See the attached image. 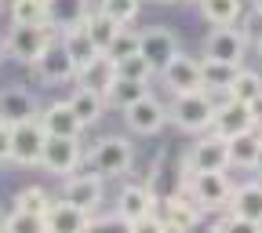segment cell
<instances>
[{"label": "cell", "mask_w": 262, "mask_h": 233, "mask_svg": "<svg viewBox=\"0 0 262 233\" xmlns=\"http://www.w3.org/2000/svg\"><path fill=\"white\" fill-rule=\"evenodd\" d=\"M233 189H237V186H233V179H229L226 172H182L179 197L193 201L204 215H211V211L229 208V201H233Z\"/></svg>", "instance_id": "cell-1"}, {"label": "cell", "mask_w": 262, "mask_h": 233, "mask_svg": "<svg viewBox=\"0 0 262 233\" xmlns=\"http://www.w3.org/2000/svg\"><path fill=\"white\" fill-rule=\"evenodd\" d=\"M58 40V29L51 22L44 26H26V22H11L8 37H4V51L11 62L18 66H37V58Z\"/></svg>", "instance_id": "cell-2"}, {"label": "cell", "mask_w": 262, "mask_h": 233, "mask_svg": "<svg viewBox=\"0 0 262 233\" xmlns=\"http://www.w3.org/2000/svg\"><path fill=\"white\" fill-rule=\"evenodd\" d=\"M215 95L211 91H186V95H175V102H171V124L179 131H186V135H204V131H211L215 124Z\"/></svg>", "instance_id": "cell-3"}, {"label": "cell", "mask_w": 262, "mask_h": 233, "mask_svg": "<svg viewBox=\"0 0 262 233\" xmlns=\"http://www.w3.org/2000/svg\"><path fill=\"white\" fill-rule=\"evenodd\" d=\"M131 164H135V146H131L124 135H102V139L88 150V168L98 172L102 179L127 175Z\"/></svg>", "instance_id": "cell-4"}, {"label": "cell", "mask_w": 262, "mask_h": 233, "mask_svg": "<svg viewBox=\"0 0 262 233\" xmlns=\"http://www.w3.org/2000/svg\"><path fill=\"white\" fill-rule=\"evenodd\" d=\"M48 128L40 117H29L22 124H15V135H11V164L18 168H40L44 150H48Z\"/></svg>", "instance_id": "cell-5"}, {"label": "cell", "mask_w": 262, "mask_h": 233, "mask_svg": "<svg viewBox=\"0 0 262 233\" xmlns=\"http://www.w3.org/2000/svg\"><path fill=\"white\" fill-rule=\"evenodd\" d=\"M186 172H229V139L204 131L186 153Z\"/></svg>", "instance_id": "cell-6"}, {"label": "cell", "mask_w": 262, "mask_h": 233, "mask_svg": "<svg viewBox=\"0 0 262 233\" xmlns=\"http://www.w3.org/2000/svg\"><path fill=\"white\" fill-rule=\"evenodd\" d=\"M248 44L251 37L244 33V26H215L204 40V58H222V62H241L244 66V55H248Z\"/></svg>", "instance_id": "cell-7"}, {"label": "cell", "mask_w": 262, "mask_h": 233, "mask_svg": "<svg viewBox=\"0 0 262 233\" xmlns=\"http://www.w3.org/2000/svg\"><path fill=\"white\" fill-rule=\"evenodd\" d=\"M62 197L80 204L84 211H98L102 208V197H106V179L98 172H73V175L62 179Z\"/></svg>", "instance_id": "cell-8"}, {"label": "cell", "mask_w": 262, "mask_h": 233, "mask_svg": "<svg viewBox=\"0 0 262 233\" xmlns=\"http://www.w3.org/2000/svg\"><path fill=\"white\" fill-rule=\"evenodd\" d=\"M88 160V153L80 150V139H66V135H51L48 139V150H44V160L40 168H48L51 175H73L80 172V164Z\"/></svg>", "instance_id": "cell-9"}, {"label": "cell", "mask_w": 262, "mask_h": 233, "mask_svg": "<svg viewBox=\"0 0 262 233\" xmlns=\"http://www.w3.org/2000/svg\"><path fill=\"white\" fill-rule=\"evenodd\" d=\"M168 120H171V113L164 110V102L153 98V95L139 98L135 106L124 110V124H127V131H135V135H157V131H164Z\"/></svg>", "instance_id": "cell-10"}, {"label": "cell", "mask_w": 262, "mask_h": 233, "mask_svg": "<svg viewBox=\"0 0 262 233\" xmlns=\"http://www.w3.org/2000/svg\"><path fill=\"white\" fill-rule=\"evenodd\" d=\"M160 80L171 95H186V91H201L204 88V73H201V62L189 58V55H175L168 66L160 70Z\"/></svg>", "instance_id": "cell-11"}, {"label": "cell", "mask_w": 262, "mask_h": 233, "mask_svg": "<svg viewBox=\"0 0 262 233\" xmlns=\"http://www.w3.org/2000/svg\"><path fill=\"white\" fill-rule=\"evenodd\" d=\"M44 222H48V229H51V233H84V229H91V226H95L91 211H84L80 204L66 201V197H58V201H51V204H48Z\"/></svg>", "instance_id": "cell-12"}, {"label": "cell", "mask_w": 262, "mask_h": 233, "mask_svg": "<svg viewBox=\"0 0 262 233\" xmlns=\"http://www.w3.org/2000/svg\"><path fill=\"white\" fill-rule=\"evenodd\" d=\"M33 70H37V77L44 80V84H70V80H77V62L70 58V51L62 48V37L37 58V66H33Z\"/></svg>", "instance_id": "cell-13"}, {"label": "cell", "mask_w": 262, "mask_h": 233, "mask_svg": "<svg viewBox=\"0 0 262 233\" xmlns=\"http://www.w3.org/2000/svg\"><path fill=\"white\" fill-rule=\"evenodd\" d=\"M113 211H117V222L127 229L135 219H142V215L157 211V201H153V193H149V186H146V182H131V186H124V189L117 193Z\"/></svg>", "instance_id": "cell-14"}, {"label": "cell", "mask_w": 262, "mask_h": 233, "mask_svg": "<svg viewBox=\"0 0 262 233\" xmlns=\"http://www.w3.org/2000/svg\"><path fill=\"white\" fill-rule=\"evenodd\" d=\"M139 51L153 62V70L160 73L182 48H179V37H175L168 26H149V29H142V48H139Z\"/></svg>", "instance_id": "cell-15"}, {"label": "cell", "mask_w": 262, "mask_h": 233, "mask_svg": "<svg viewBox=\"0 0 262 233\" xmlns=\"http://www.w3.org/2000/svg\"><path fill=\"white\" fill-rule=\"evenodd\" d=\"M248 128H255V120H251V106L241 102V98L222 95V102H219V110H215V124H211V131H219L222 139H233V135H241V131H248Z\"/></svg>", "instance_id": "cell-16"}, {"label": "cell", "mask_w": 262, "mask_h": 233, "mask_svg": "<svg viewBox=\"0 0 262 233\" xmlns=\"http://www.w3.org/2000/svg\"><path fill=\"white\" fill-rule=\"evenodd\" d=\"M29 117H40V102H37V95H33L29 88H0V120H8V124H22Z\"/></svg>", "instance_id": "cell-17"}, {"label": "cell", "mask_w": 262, "mask_h": 233, "mask_svg": "<svg viewBox=\"0 0 262 233\" xmlns=\"http://www.w3.org/2000/svg\"><path fill=\"white\" fill-rule=\"evenodd\" d=\"M40 120H44V128H48V135H66V139H80L84 128H88V124L77 117V110L70 106V98H66V102L44 106V110H40Z\"/></svg>", "instance_id": "cell-18"}, {"label": "cell", "mask_w": 262, "mask_h": 233, "mask_svg": "<svg viewBox=\"0 0 262 233\" xmlns=\"http://www.w3.org/2000/svg\"><path fill=\"white\" fill-rule=\"evenodd\" d=\"M120 77V70H117V58L113 55H98L95 62H88L84 70L77 73V84H84V88H91V91H98V95H106L110 88H113V80Z\"/></svg>", "instance_id": "cell-19"}, {"label": "cell", "mask_w": 262, "mask_h": 233, "mask_svg": "<svg viewBox=\"0 0 262 233\" xmlns=\"http://www.w3.org/2000/svg\"><path fill=\"white\" fill-rule=\"evenodd\" d=\"M91 11H95L91 0H48V22H51L58 33L84 26V18H88Z\"/></svg>", "instance_id": "cell-20"}, {"label": "cell", "mask_w": 262, "mask_h": 233, "mask_svg": "<svg viewBox=\"0 0 262 233\" xmlns=\"http://www.w3.org/2000/svg\"><path fill=\"white\" fill-rule=\"evenodd\" d=\"M201 73H204V91L211 95H226L233 88L241 62H222V58H201Z\"/></svg>", "instance_id": "cell-21"}, {"label": "cell", "mask_w": 262, "mask_h": 233, "mask_svg": "<svg viewBox=\"0 0 262 233\" xmlns=\"http://www.w3.org/2000/svg\"><path fill=\"white\" fill-rule=\"evenodd\" d=\"M229 211H237L241 219H248L251 226L262 229V179L237 186L233 189V201H229Z\"/></svg>", "instance_id": "cell-22"}, {"label": "cell", "mask_w": 262, "mask_h": 233, "mask_svg": "<svg viewBox=\"0 0 262 233\" xmlns=\"http://www.w3.org/2000/svg\"><path fill=\"white\" fill-rule=\"evenodd\" d=\"M258 142H262V131H258V128H248V131H241V135L229 139V168L255 172V160H258Z\"/></svg>", "instance_id": "cell-23"}, {"label": "cell", "mask_w": 262, "mask_h": 233, "mask_svg": "<svg viewBox=\"0 0 262 233\" xmlns=\"http://www.w3.org/2000/svg\"><path fill=\"white\" fill-rule=\"evenodd\" d=\"M157 211H160V204H157ZM164 222H168V229H196V226H201L204 222V211L201 208H196L193 201H186V197H171V201L168 204H164Z\"/></svg>", "instance_id": "cell-24"}, {"label": "cell", "mask_w": 262, "mask_h": 233, "mask_svg": "<svg viewBox=\"0 0 262 233\" xmlns=\"http://www.w3.org/2000/svg\"><path fill=\"white\" fill-rule=\"evenodd\" d=\"M62 37V48L70 51V58L77 62V70H84L88 62H95L98 55H102V48H98L95 40H91V33L84 29V26H77V29H66V33H58Z\"/></svg>", "instance_id": "cell-25"}, {"label": "cell", "mask_w": 262, "mask_h": 233, "mask_svg": "<svg viewBox=\"0 0 262 233\" xmlns=\"http://www.w3.org/2000/svg\"><path fill=\"white\" fill-rule=\"evenodd\" d=\"M196 8L211 26H237L244 18V0H196Z\"/></svg>", "instance_id": "cell-26"}, {"label": "cell", "mask_w": 262, "mask_h": 233, "mask_svg": "<svg viewBox=\"0 0 262 233\" xmlns=\"http://www.w3.org/2000/svg\"><path fill=\"white\" fill-rule=\"evenodd\" d=\"M149 95V84L146 80H131V77H117L113 80V88L106 91V102L113 106V110H127V106H135L139 98H146Z\"/></svg>", "instance_id": "cell-27"}, {"label": "cell", "mask_w": 262, "mask_h": 233, "mask_svg": "<svg viewBox=\"0 0 262 233\" xmlns=\"http://www.w3.org/2000/svg\"><path fill=\"white\" fill-rule=\"evenodd\" d=\"M70 106H73V110H77V117L91 128V124H98V117H102V110H106L110 102H106V95H98V91H91V88H84V84H80V88L70 95Z\"/></svg>", "instance_id": "cell-28"}, {"label": "cell", "mask_w": 262, "mask_h": 233, "mask_svg": "<svg viewBox=\"0 0 262 233\" xmlns=\"http://www.w3.org/2000/svg\"><path fill=\"white\" fill-rule=\"evenodd\" d=\"M84 29L91 33V40H95L98 48L106 51V48L113 44V37L120 33V22H113V18H110L106 11H98V8H95V11H91V15L84 18Z\"/></svg>", "instance_id": "cell-29"}, {"label": "cell", "mask_w": 262, "mask_h": 233, "mask_svg": "<svg viewBox=\"0 0 262 233\" xmlns=\"http://www.w3.org/2000/svg\"><path fill=\"white\" fill-rule=\"evenodd\" d=\"M8 15H11V22L44 26L48 22V0H8Z\"/></svg>", "instance_id": "cell-30"}, {"label": "cell", "mask_w": 262, "mask_h": 233, "mask_svg": "<svg viewBox=\"0 0 262 233\" xmlns=\"http://www.w3.org/2000/svg\"><path fill=\"white\" fill-rule=\"evenodd\" d=\"M142 4L146 0H98V11H106L113 22H120V26H131L139 18V11H142Z\"/></svg>", "instance_id": "cell-31"}, {"label": "cell", "mask_w": 262, "mask_h": 233, "mask_svg": "<svg viewBox=\"0 0 262 233\" xmlns=\"http://www.w3.org/2000/svg\"><path fill=\"white\" fill-rule=\"evenodd\" d=\"M48 204H51V197H48V189H44V186H22V189L15 193V208H22V211L44 215V211H48Z\"/></svg>", "instance_id": "cell-32"}, {"label": "cell", "mask_w": 262, "mask_h": 233, "mask_svg": "<svg viewBox=\"0 0 262 233\" xmlns=\"http://www.w3.org/2000/svg\"><path fill=\"white\" fill-rule=\"evenodd\" d=\"M258 91H262V73L244 70V66H241V73H237L233 88H229L226 95H229V98H241V102H251V98H255Z\"/></svg>", "instance_id": "cell-33"}, {"label": "cell", "mask_w": 262, "mask_h": 233, "mask_svg": "<svg viewBox=\"0 0 262 233\" xmlns=\"http://www.w3.org/2000/svg\"><path fill=\"white\" fill-rule=\"evenodd\" d=\"M4 229H8V233H40V229H48V222H44V215H33V211L11 208Z\"/></svg>", "instance_id": "cell-34"}, {"label": "cell", "mask_w": 262, "mask_h": 233, "mask_svg": "<svg viewBox=\"0 0 262 233\" xmlns=\"http://www.w3.org/2000/svg\"><path fill=\"white\" fill-rule=\"evenodd\" d=\"M117 70H120V77H131V80H153L157 77V70H153V62L139 51V55H127V58H120L117 62Z\"/></svg>", "instance_id": "cell-35"}, {"label": "cell", "mask_w": 262, "mask_h": 233, "mask_svg": "<svg viewBox=\"0 0 262 233\" xmlns=\"http://www.w3.org/2000/svg\"><path fill=\"white\" fill-rule=\"evenodd\" d=\"M139 48H142V33L120 26V33L113 37V44L106 48V55H113V58L120 62V58H127V55H139Z\"/></svg>", "instance_id": "cell-36"}, {"label": "cell", "mask_w": 262, "mask_h": 233, "mask_svg": "<svg viewBox=\"0 0 262 233\" xmlns=\"http://www.w3.org/2000/svg\"><path fill=\"white\" fill-rule=\"evenodd\" d=\"M244 33H248L255 44H262V8H258V4H255V11L244 18Z\"/></svg>", "instance_id": "cell-37"}, {"label": "cell", "mask_w": 262, "mask_h": 233, "mask_svg": "<svg viewBox=\"0 0 262 233\" xmlns=\"http://www.w3.org/2000/svg\"><path fill=\"white\" fill-rule=\"evenodd\" d=\"M11 135H15V124L0 120V164L11 160Z\"/></svg>", "instance_id": "cell-38"}, {"label": "cell", "mask_w": 262, "mask_h": 233, "mask_svg": "<svg viewBox=\"0 0 262 233\" xmlns=\"http://www.w3.org/2000/svg\"><path fill=\"white\" fill-rule=\"evenodd\" d=\"M248 106H251V120H255V128L262 131V91H258V95L251 98V102H248Z\"/></svg>", "instance_id": "cell-39"}, {"label": "cell", "mask_w": 262, "mask_h": 233, "mask_svg": "<svg viewBox=\"0 0 262 233\" xmlns=\"http://www.w3.org/2000/svg\"><path fill=\"white\" fill-rule=\"evenodd\" d=\"M255 172L262 175V142H258V160H255Z\"/></svg>", "instance_id": "cell-40"}, {"label": "cell", "mask_w": 262, "mask_h": 233, "mask_svg": "<svg viewBox=\"0 0 262 233\" xmlns=\"http://www.w3.org/2000/svg\"><path fill=\"white\" fill-rule=\"evenodd\" d=\"M146 4H179V0H146Z\"/></svg>", "instance_id": "cell-41"}, {"label": "cell", "mask_w": 262, "mask_h": 233, "mask_svg": "<svg viewBox=\"0 0 262 233\" xmlns=\"http://www.w3.org/2000/svg\"><path fill=\"white\" fill-rule=\"evenodd\" d=\"M8 58V51H4V40H0V62H4Z\"/></svg>", "instance_id": "cell-42"}, {"label": "cell", "mask_w": 262, "mask_h": 233, "mask_svg": "<svg viewBox=\"0 0 262 233\" xmlns=\"http://www.w3.org/2000/svg\"><path fill=\"white\" fill-rule=\"evenodd\" d=\"M4 222H8V215H0V229H4Z\"/></svg>", "instance_id": "cell-43"}, {"label": "cell", "mask_w": 262, "mask_h": 233, "mask_svg": "<svg viewBox=\"0 0 262 233\" xmlns=\"http://www.w3.org/2000/svg\"><path fill=\"white\" fill-rule=\"evenodd\" d=\"M255 4H258V8H262V0H255Z\"/></svg>", "instance_id": "cell-44"}, {"label": "cell", "mask_w": 262, "mask_h": 233, "mask_svg": "<svg viewBox=\"0 0 262 233\" xmlns=\"http://www.w3.org/2000/svg\"><path fill=\"white\" fill-rule=\"evenodd\" d=\"M258 51H262V44H258Z\"/></svg>", "instance_id": "cell-45"}, {"label": "cell", "mask_w": 262, "mask_h": 233, "mask_svg": "<svg viewBox=\"0 0 262 233\" xmlns=\"http://www.w3.org/2000/svg\"><path fill=\"white\" fill-rule=\"evenodd\" d=\"M0 4H4V0H0Z\"/></svg>", "instance_id": "cell-46"}, {"label": "cell", "mask_w": 262, "mask_h": 233, "mask_svg": "<svg viewBox=\"0 0 262 233\" xmlns=\"http://www.w3.org/2000/svg\"><path fill=\"white\" fill-rule=\"evenodd\" d=\"M193 4H196V0H193Z\"/></svg>", "instance_id": "cell-47"}]
</instances>
